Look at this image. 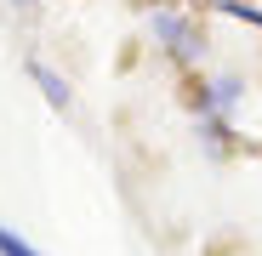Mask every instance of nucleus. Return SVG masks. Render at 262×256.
<instances>
[{"label":"nucleus","instance_id":"nucleus-1","mask_svg":"<svg viewBox=\"0 0 262 256\" xmlns=\"http://www.w3.org/2000/svg\"><path fill=\"white\" fill-rule=\"evenodd\" d=\"M34 80H40V91H46V97H52V103H57V108H63V103H69V85H63V80H57V74H52V68H34Z\"/></svg>","mask_w":262,"mask_h":256},{"label":"nucleus","instance_id":"nucleus-2","mask_svg":"<svg viewBox=\"0 0 262 256\" xmlns=\"http://www.w3.org/2000/svg\"><path fill=\"white\" fill-rule=\"evenodd\" d=\"M0 256H34V250H29V245H23V239H12V234H6V228H0Z\"/></svg>","mask_w":262,"mask_h":256}]
</instances>
